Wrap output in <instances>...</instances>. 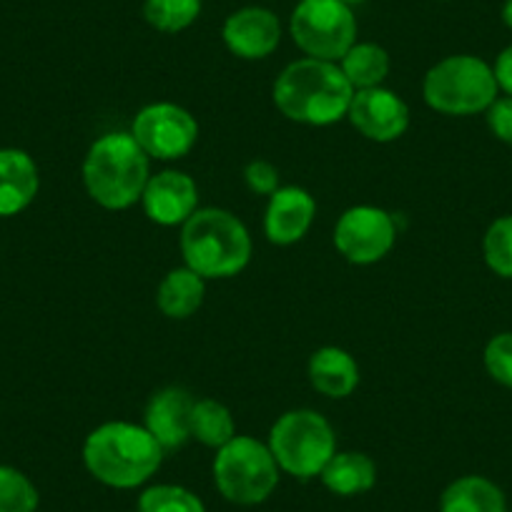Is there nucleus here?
Wrapping results in <instances>:
<instances>
[{"instance_id": "nucleus-1", "label": "nucleus", "mask_w": 512, "mask_h": 512, "mask_svg": "<svg viewBox=\"0 0 512 512\" xmlns=\"http://www.w3.org/2000/svg\"><path fill=\"white\" fill-rule=\"evenodd\" d=\"M166 452L146 427L106 422L83 442V465L93 480L113 490H136L159 472Z\"/></svg>"}, {"instance_id": "nucleus-2", "label": "nucleus", "mask_w": 512, "mask_h": 512, "mask_svg": "<svg viewBox=\"0 0 512 512\" xmlns=\"http://www.w3.org/2000/svg\"><path fill=\"white\" fill-rule=\"evenodd\" d=\"M354 88L332 61L302 58L274 81V103L289 121L304 126H332L342 121L352 103Z\"/></svg>"}, {"instance_id": "nucleus-3", "label": "nucleus", "mask_w": 512, "mask_h": 512, "mask_svg": "<svg viewBox=\"0 0 512 512\" xmlns=\"http://www.w3.org/2000/svg\"><path fill=\"white\" fill-rule=\"evenodd\" d=\"M149 156L131 134H106L88 149L83 184L98 206L121 211L134 206L149 184Z\"/></svg>"}, {"instance_id": "nucleus-4", "label": "nucleus", "mask_w": 512, "mask_h": 512, "mask_svg": "<svg viewBox=\"0 0 512 512\" xmlns=\"http://www.w3.org/2000/svg\"><path fill=\"white\" fill-rule=\"evenodd\" d=\"M181 254L199 277H236L251 259L249 229L226 209H196L181 229Z\"/></svg>"}, {"instance_id": "nucleus-5", "label": "nucleus", "mask_w": 512, "mask_h": 512, "mask_svg": "<svg viewBox=\"0 0 512 512\" xmlns=\"http://www.w3.org/2000/svg\"><path fill=\"white\" fill-rule=\"evenodd\" d=\"M279 475L282 470L269 445L254 437L236 435L216 450L214 485L221 497L234 505L251 507L267 502L277 490Z\"/></svg>"}, {"instance_id": "nucleus-6", "label": "nucleus", "mask_w": 512, "mask_h": 512, "mask_svg": "<svg viewBox=\"0 0 512 512\" xmlns=\"http://www.w3.org/2000/svg\"><path fill=\"white\" fill-rule=\"evenodd\" d=\"M422 96L445 116H472L497 98L495 73L477 56H447L427 71Z\"/></svg>"}, {"instance_id": "nucleus-7", "label": "nucleus", "mask_w": 512, "mask_h": 512, "mask_svg": "<svg viewBox=\"0 0 512 512\" xmlns=\"http://www.w3.org/2000/svg\"><path fill=\"white\" fill-rule=\"evenodd\" d=\"M267 445L279 470L299 480H312L322 475L337 452V435L319 412L292 410L274 422Z\"/></svg>"}, {"instance_id": "nucleus-8", "label": "nucleus", "mask_w": 512, "mask_h": 512, "mask_svg": "<svg viewBox=\"0 0 512 512\" xmlns=\"http://www.w3.org/2000/svg\"><path fill=\"white\" fill-rule=\"evenodd\" d=\"M289 33L307 58L337 63L357 43V18L342 0H299Z\"/></svg>"}, {"instance_id": "nucleus-9", "label": "nucleus", "mask_w": 512, "mask_h": 512, "mask_svg": "<svg viewBox=\"0 0 512 512\" xmlns=\"http://www.w3.org/2000/svg\"><path fill=\"white\" fill-rule=\"evenodd\" d=\"M131 136L149 159H184L199 141V123L176 103H151L141 108L131 126Z\"/></svg>"}, {"instance_id": "nucleus-10", "label": "nucleus", "mask_w": 512, "mask_h": 512, "mask_svg": "<svg viewBox=\"0 0 512 512\" xmlns=\"http://www.w3.org/2000/svg\"><path fill=\"white\" fill-rule=\"evenodd\" d=\"M397 229L392 216L377 206H352L334 226V246L347 262L367 267L390 254Z\"/></svg>"}, {"instance_id": "nucleus-11", "label": "nucleus", "mask_w": 512, "mask_h": 512, "mask_svg": "<svg viewBox=\"0 0 512 512\" xmlns=\"http://www.w3.org/2000/svg\"><path fill=\"white\" fill-rule=\"evenodd\" d=\"M347 118L364 139L390 144L400 139L410 126V108L395 91L382 86L364 88L354 91Z\"/></svg>"}, {"instance_id": "nucleus-12", "label": "nucleus", "mask_w": 512, "mask_h": 512, "mask_svg": "<svg viewBox=\"0 0 512 512\" xmlns=\"http://www.w3.org/2000/svg\"><path fill=\"white\" fill-rule=\"evenodd\" d=\"M226 48L244 61H262L277 51L282 41V23L277 13L262 6H246L231 13L221 28Z\"/></svg>"}, {"instance_id": "nucleus-13", "label": "nucleus", "mask_w": 512, "mask_h": 512, "mask_svg": "<svg viewBox=\"0 0 512 512\" xmlns=\"http://www.w3.org/2000/svg\"><path fill=\"white\" fill-rule=\"evenodd\" d=\"M146 216L159 226L184 224L199 204L196 181L184 171H161L151 176L141 196Z\"/></svg>"}, {"instance_id": "nucleus-14", "label": "nucleus", "mask_w": 512, "mask_h": 512, "mask_svg": "<svg viewBox=\"0 0 512 512\" xmlns=\"http://www.w3.org/2000/svg\"><path fill=\"white\" fill-rule=\"evenodd\" d=\"M194 397L184 387H164L146 405L144 427L154 435L164 452L181 450L191 440V410Z\"/></svg>"}, {"instance_id": "nucleus-15", "label": "nucleus", "mask_w": 512, "mask_h": 512, "mask_svg": "<svg viewBox=\"0 0 512 512\" xmlns=\"http://www.w3.org/2000/svg\"><path fill=\"white\" fill-rule=\"evenodd\" d=\"M314 216H317L314 196L299 186H284L269 196L267 214H264V234L277 246L297 244L312 229Z\"/></svg>"}, {"instance_id": "nucleus-16", "label": "nucleus", "mask_w": 512, "mask_h": 512, "mask_svg": "<svg viewBox=\"0 0 512 512\" xmlns=\"http://www.w3.org/2000/svg\"><path fill=\"white\" fill-rule=\"evenodd\" d=\"M38 166L26 151L0 149V216H16L38 194Z\"/></svg>"}, {"instance_id": "nucleus-17", "label": "nucleus", "mask_w": 512, "mask_h": 512, "mask_svg": "<svg viewBox=\"0 0 512 512\" xmlns=\"http://www.w3.org/2000/svg\"><path fill=\"white\" fill-rule=\"evenodd\" d=\"M309 382L317 392L332 400H344L359 384V367L349 352L339 347H322L309 357Z\"/></svg>"}, {"instance_id": "nucleus-18", "label": "nucleus", "mask_w": 512, "mask_h": 512, "mask_svg": "<svg viewBox=\"0 0 512 512\" xmlns=\"http://www.w3.org/2000/svg\"><path fill=\"white\" fill-rule=\"evenodd\" d=\"M319 477L329 492L339 497H352L372 490L377 482V467L372 457L364 452H334Z\"/></svg>"}, {"instance_id": "nucleus-19", "label": "nucleus", "mask_w": 512, "mask_h": 512, "mask_svg": "<svg viewBox=\"0 0 512 512\" xmlns=\"http://www.w3.org/2000/svg\"><path fill=\"white\" fill-rule=\"evenodd\" d=\"M440 512H507V502L492 480L465 475L445 487L440 497Z\"/></svg>"}, {"instance_id": "nucleus-20", "label": "nucleus", "mask_w": 512, "mask_h": 512, "mask_svg": "<svg viewBox=\"0 0 512 512\" xmlns=\"http://www.w3.org/2000/svg\"><path fill=\"white\" fill-rule=\"evenodd\" d=\"M204 277L189 267L171 269L156 289V304L169 319H189L204 304Z\"/></svg>"}, {"instance_id": "nucleus-21", "label": "nucleus", "mask_w": 512, "mask_h": 512, "mask_svg": "<svg viewBox=\"0 0 512 512\" xmlns=\"http://www.w3.org/2000/svg\"><path fill=\"white\" fill-rule=\"evenodd\" d=\"M339 68L354 91L377 88L390 73V53L377 43H354L339 61Z\"/></svg>"}, {"instance_id": "nucleus-22", "label": "nucleus", "mask_w": 512, "mask_h": 512, "mask_svg": "<svg viewBox=\"0 0 512 512\" xmlns=\"http://www.w3.org/2000/svg\"><path fill=\"white\" fill-rule=\"evenodd\" d=\"M191 437L214 450L234 440L236 427L229 407L216 400H196L191 410Z\"/></svg>"}, {"instance_id": "nucleus-23", "label": "nucleus", "mask_w": 512, "mask_h": 512, "mask_svg": "<svg viewBox=\"0 0 512 512\" xmlns=\"http://www.w3.org/2000/svg\"><path fill=\"white\" fill-rule=\"evenodd\" d=\"M201 0H144V18L161 33H181L199 18Z\"/></svg>"}, {"instance_id": "nucleus-24", "label": "nucleus", "mask_w": 512, "mask_h": 512, "mask_svg": "<svg viewBox=\"0 0 512 512\" xmlns=\"http://www.w3.org/2000/svg\"><path fill=\"white\" fill-rule=\"evenodd\" d=\"M136 512H206V507L189 487L151 485L141 492Z\"/></svg>"}, {"instance_id": "nucleus-25", "label": "nucleus", "mask_w": 512, "mask_h": 512, "mask_svg": "<svg viewBox=\"0 0 512 512\" xmlns=\"http://www.w3.org/2000/svg\"><path fill=\"white\" fill-rule=\"evenodd\" d=\"M38 490L21 470L0 465V512H36Z\"/></svg>"}, {"instance_id": "nucleus-26", "label": "nucleus", "mask_w": 512, "mask_h": 512, "mask_svg": "<svg viewBox=\"0 0 512 512\" xmlns=\"http://www.w3.org/2000/svg\"><path fill=\"white\" fill-rule=\"evenodd\" d=\"M485 262L497 277L512 279V216H500L492 221L482 239Z\"/></svg>"}, {"instance_id": "nucleus-27", "label": "nucleus", "mask_w": 512, "mask_h": 512, "mask_svg": "<svg viewBox=\"0 0 512 512\" xmlns=\"http://www.w3.org/2000/svg\"><path fill=\"white\" fill-rule=\"evenodd\" d=\"M485 369L502 387L512 390V332L495 334L485 347Z\"/></svg>"}, {"instance_id": "nucleus-28", "label": "nucleus", "mask_w": 512, "mask_h": 512, "mask_svg": "<svg viewBox=\"0 0 512 512\" xmlns=\"http://www.w3.org/2000/svg\"><path fill=\"white\" fill-rule=\"evenodd\" d=\"M244 181L246 186H249L251 194L272 196L274 191L279 189V171L277 166L269 164V161L264 159L251 161V164L244 169Z\"/></svg>"}, {"instance_id": "nucleus-29", "label": "nucleus", "mask_w": 512, "mask_h": 512, "mask_svg": "<svg viewBox=\"0 0 512 512\" xmlns=\"http://www.w3.org/2000/svg\"><path fill=\"white\" fill-rule=\"evenodd\" d=\"M487 126L502 144L512 146V96L495 98L487 108Z\"/></svg>"}, {"instance_id": "nucleus-30", "label": "nucleus", "mask_w": 512, "mask_h": 512, "mask_svg": "<svg viewBox=\"0 0 512 512\" xmlns=\"http://www.w3.org/2000/svg\"><path fill=\"white\" fill-rule=\"evenodd\" d=\"M492 73H495L497 88L512 96V46H507L505 51L497 56L495 66H492Z\"/></svg>"}, {"instance_id": "nucleus-31", "label": "nucleus", "mask_w": 512, "mask_h": 512, "mask_svg": "<svg viewBox=\"0 0 512 512\" xmlns=\"http://www.w3.org/2000/svg\"><path fill=\"white\" fill-rule=\"evenodd\" d=\"M502 21H505V26L512 31V0H505V3H502Z\"/></svg>"}, {"instance_id": "nucleus-32", "label": "nucleus", "mask_w": 512, "mask_h": 512, "mask_svg": "<svg viewBox=\"0 0 512 512\" xmlns=\"http://www.w3.org/2000/svg\"><path fill=\"white\" fill-rule=\"evenodd\" d=\"M342 3L344 6L352 8V6H362V3H367V0H342Z\"/></svg>"}]
</instances>
